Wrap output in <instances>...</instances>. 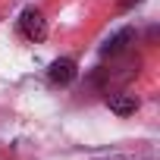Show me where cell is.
Listing matches in <instances>:
<instances>
[{
	"instance_id": "cell-1",
	"label": "cell",
	"mask_w": 160,
	"mask_h": 160,
	"mask_svg": "<svg viewBox=\"0 0 160 160\" xmlns=\"http://www.w3.org/2000/svg\"><path fill=\"white\" fill-rule=\"evenodd\" d=\"M19 32H22L25 41H35V44L44 41V38H47V19H44V13L35 10V7L22 10V16H19Z\"/></svg>"
},
{
	"instance_id": "cell-2",
	"label": "cell",
	"mask_w": 160,
	"mask_h": 160,
	"mask_svg": "<svg viewBox=\"0 0 160 160\" xmlns=\"http://www.w3.org/2000/svg\"><path fill=\"white\" fill-rule=\"evenodd\" d=\"M132 41H135V28H132V25H126V28L113 32V35L101 44V53H104V57H119V53H122Z\"/></svg>"
},
{
	"instance_id": "cell-3",
	"label": "cell",
	"mask_w": 160,
	"mask_h": 160,
	"mask_svg": "<svg viewBox=\"0 0 160 160\" xmlns=\"http://www.w3.org/2000/svg\"><path fill=\"white\" fill-rule=\"evenodd\" d=\"M75 75H78V69H75V63H72L69 57L53 60V63H50V69H47V78H50L53 85H69Z\"/></svg>"
},
{
	"instance_id": "cell-4",
	"label": "cell",
	"mask_w": 160,
	"mask_h": 160,
	"mask_svg": "<svg viewBox=\"0 0 160 160\" xmlns=\"http://www.w3.org/2000/svg\"><path fill=\"white\" fill-rule=\"evenodd\" d=\"M138 98L135 94H129V91H119V94H107V107L116 113V116H132L135 110H138Z\"/></svg>"
},
{
	"instance_id": "cell-5",
	"label": "cell",
	"mask_w": 160,
	"mask_h": 160,
	"mask_svg": "<svg viewBox=\"0 0 160 160\" xmlns=\"http://www.w3.org/2000/svg\"><path fill=\"white\" fill-rule=\"evenodd\" d=\"M98 160H157L154 154H107V157H98Z\"/></svg>"
},
{
	"instance_id": "cell-6",
	"label": "cell",
	"mask_w": 160,
	"mask_h": 160,
	"mask_svg": "<svg viewBox=\"0 0 160 160\" xmlns=\"http://www.w3.org/2000/svg\"><path fill=\"white\" fill-rule=\"evenodd\" d=\"M135 3H141V0H122V7L129 10V7H135Z\"/></svg>"
}]
</instances>
